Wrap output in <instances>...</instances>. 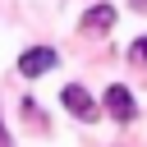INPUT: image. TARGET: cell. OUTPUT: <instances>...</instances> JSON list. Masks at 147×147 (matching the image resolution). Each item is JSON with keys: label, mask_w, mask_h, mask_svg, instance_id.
Returning a JSON list of instances; mask_svg holds the SVG:
<instances>
[{"label": "cell", "mask_w": 147, "mask_h": 147, "mask_svg": "<svg viewBox=\"0 0 147 147\" xmlns=\"http://www.w3.org/2000/svg\"><path fill=\"white\" fill-rule=\"evenodd\" d=\"M101 106H106V110H110L119 124H129V119L138 115V106H133V92H129L124 83H110V87H106V96H101Z\"/></svg>", "instance_id": "obj_1"}, {"label": "cell", "mask_w": 147, "mask_h": 147, "mask_svg": "<svg viewBox=\"0 0 147 147\" xmlns=\"http://www.w3.org/2000/svg\"><path fill=\"white\" fill-rule=\"evenodd\" d=\"M60 101H64V106H69V115H78L83 124H92V119L101 115V110H96V101L87 96V87H78V83H69V87L60 92Z\"/></svg>", "instance_id": "obj_2"}, {"label": "cell", "mask_w": 147, "mask_h": 147, "mask_svg": "<svg viewBox=\"0 0 147 147\" xmlns=\"http://www.w3.org/2000/svg\"><path fill=\"white\" fill-rule=\"evenodd\" d=\"M46 69H55V51L51 46H32V51L18 55V74L23 78H41Z\"/></svg>", "instance_id": "obj_3"}, {"label": "cell", "mask_w": 147, "mask_h": 147, "mask_svg": "<svg viewBox=\"0 0 147 147\" xmlns=\"http://www.w3.org/2000/svg\"><path fill=\"white\" fill-rule=\"evenodd\" d=\"M78 28H83V32H106V28H115V9H110V5H92V9L78 18Z\"/></svg>", "instance_id": "obj_4"}, {"label": "cell", "mask_w": 147, "mask_h": 147, "mask_svg": "<svg viewBox=\"0 0 147 147\" xmlns=\"http://www.w3.org/2000/svg\"><path fill=\"white\" fill-rule=\"evenodd\" d=\"M133 60H147V37H138V41H133Z\"/></svg>", "instance_id": "obj_5"}, {"label": "cell", "mask_w": 147, "mask_h": 147, "mask_svg": "<svg viewBox=\"0 0 147 147\" xmlns=\"http://www.w3.org/2000/svg\"><path fill=\"white\" fill-rule=\"evenodd\" d=\"M0 147H9V129H5V119H0Z\"/></svg>", "instance_id": "obj_6"}, {"label": "cell", "mask_w": 147, "mask_h": 147, "mask_svg": "<svg viewBox=\"0 0 147 147\" xmlns=\"http://www.w3.org/2000/svg\"><path fill=\"white\" fill-rule=\"evenodd\" d=\"M133 5H138V9H147V0H133Z\"/></svg>", "instance_id": "obj_7"}]
</instances>
